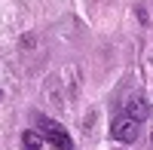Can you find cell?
<instances>
[{
  "label": "cell",
  "instance_id": "cell-5",
  "mask_svg": "<svg viewBox=\"0 0 153 150\" xmlns=\"http://www.w3.org/2000/svg\"><path fill=\"white\" fill-rule=\"evenodd\" d=\"M150 141H153V135H150Z\"/></svg>",
  "mask_w": 153,
  "mask_h": 150
},
{
  "label": "cell",
  "instance_id": "cell-3",
  "mask_svg": "<svg viewBox=\"0 0 153 150\" xmlns=\"http://www.w3.org/2000/svg\"><path fill=\"white\" fill-rule=\"evenodd\" d=\"M126 117H132V120H138V123H144V120L150 117V104L144 101V98H132V101L126 104Z\"/></svg>",
  "mask_w": 153,
  "mask_h": 150
},
{
  "label": "cell",
  "instance_id": "cell-1",
  "mask_svg": "<svg viewBox=\"0 0 153 150\" xmlns=\"http://www.w3.org/2000/svg\"><path fill=\"white\" fill-rule=\"evenodd\" d=\"M37 135H40L43 141H49L55 150H74V141H71L68 129L61 126V123L49 120V117H37Z\"/></svg>",
  "mask_w": 153,
  "mask_h": 150
},
{
  "label": "cell",
  "instance_id": "cell-2",
  "mask_svg": "<svg viewBox=\"0 0 153 150\" xmlns=\"http://www.w3.org/2000/svg\"><path fill=\"white\" fill-rule=\"evenodd\" d=\"M138 132H141V123L132 120V117H126V114H120L117 120L110 123V135H113L120 144H132V141L138 138Z\"/></svg>",
  "mask_w": 153,
  "mask_h": 150
},
{
  "label": "cell",
  "instance_id": "cell-4",
  "mask_svg": "<svg viewBox=\"0 0 153 150\" xmlns=\"http://www.w3.org/2000/svg\"><path fill=\"white\" fill-rule=\"evenodd\" d=\"M22 144H25V150H43V138L37 132H22Z\"/></svg>",
  "mask_w": 153,
  "mask_h": 150
},
{
  "label": "cell",
  "instance_id": "cell-6",
  "mask_svg": "<svg viewBox=\"0 0 153 150\" xmlns=\"http://www.w3.org/2000/svg\"><path fill=\"white\" fill-rule=\"evenodd\" d=\"M0 95H3V92H0Z\"/></svg>",
  "mask_w": 153,
  "mask_h": 150
}]
</instances>
